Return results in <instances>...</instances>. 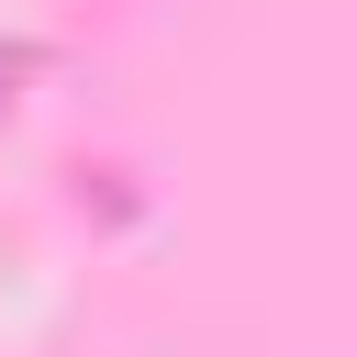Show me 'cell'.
I'll return each instance as SVG.
<instances>
[{
	"label": "cell",
	"mask_w": 357,
	"mask_h": 357,
	"mask_svg": "<svg viewBox=\"0 0 357 357\" xmlns=\"http://www.w3.org/2000/svg\"><path fill=\"white\" fill-rule=\"evenodd\" d=\"M22 67H33V45H11V33H0V112H11V89H22Z\"/></svg>",
	"instance_id": "6da1fadb"
}]
</instances>
